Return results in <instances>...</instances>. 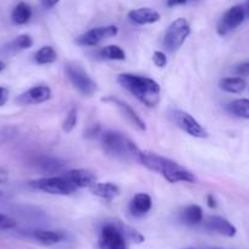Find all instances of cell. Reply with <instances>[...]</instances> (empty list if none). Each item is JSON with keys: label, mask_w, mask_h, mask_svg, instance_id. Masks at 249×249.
Returning a JSON list of instances; mask_svg holds the SVG:
<instances>
[{"label": "cell", "mask_w": 249, "mask_h": 249, "mask_svg": "<svg viewBox=\"0 0 249 249\" xmlns=\"http://www.w3.org/2000/svg\"><path fill=\"white\" fill-rule=\"evenodd\" d=\"M244 18H246V14H244L243 6H232L224 14L222 18L220 20L219 25H217V33L220 36H226L232 30L241 26Z\"/></svg>", "instance_id": "obj_10"}, {"label": "cell", "mask_w": 249, "mask_h": 249, "mask_svg": "<svg viewBox=\"0 0 249 249\" xmlns=\"http://www.w3.org/2000/svg\"><path fill=\"white\" fill-rule=\"evenodd\" d=\"M247 87L242 77H227L220 81V88L227 93H242Z\"/></svg>", "instance_id": "obj_19"}, {"label": "cell", "mask_w": 249, "mask_h": 249, "mask_svg": "<svg viewBox=\"0 0 249 249\" xmlns=\"http://www.w3.org/2000/svg\"><path fill=\"white\" fill-rule=\"evenodd\" d=\"M100 56L107 60H124L126 54L119 45H107L100 50Z\"/></svg>", "instance_id": "obj_24"}, {"label": "cell", "mask_w": 249, "mask_h": 249, "mask_svg": "<svg viewBox=\"0 0 249 249\" xmlns=\"http://www.w3.org/2000/svg\"><path fill=\"white\" fill-rule=\"evenodd\" d=\"M4 69H5V64H4V62L1 61V60H0V72H1V71H3Z\"/></svg>", "instance_id": "obj_39"}, {"label": "cell", "mask_w": 249, "mask_h": 249, "mask_svg": "<svg viewBox=\"0 0 249 249\" xmlns=\"http://www.w3.org/2000/svg\"><path fill=\"white\" fill-rule=\"evenodd\" d=\"M32 45H33V39L30 37V36L21 35L13 40L10 48H13L14 50H25V49H30Z\"/></svg>", "instance_id": "obj_28"}, {"label": "cell", "mask_w": 249, "mask_h": 249, "mask_svg": "<svg viewBox=\"0 0 249 249\" xmlns=\"http://www.w3.org/2000/svg\"><path fill=\"white\" fill-rule=\"evenodd\" d=\"M65 71L70 82L81 94L86 97H92L97 92V83L90 78L82 65L77 62H69L65 66Z\"/></svg>", "instance_id": "obj_4"}, {"label": "cell", "mask_w": 249, "mask_h": 249, "mask_svg": "<svg viewBox=\"0 0 249 249\" xmlns=\"http://www.w3.org/2000/svg\"><path fill=\"white\" fill-rule=\"evenodd\" d=\"M117 227H119L120 231L122 232L124 238L128 239V241L135 242V243H142V242L144 241V237H143L138 231L131 229L130 226H126V225H117Z\"/></svg>", "instance_id": "obj_26"}, {"label": "cell", "mask_w": 249, "mask_h": 249, "mask_svg": "<svg viewBox=\"0 0 249 249\" xmlns=\"http://www.w3.org/2000/svg\"><path fill=\"white\" fill-rule=\"evenodd\" d=\"M0 197H3V192L1 191H0Z\"/></svg>", "instance_id": "obj_40"}, {"label": "cell", "mask_w": 249, "mask_h": 249, "mask_svg": "<svg viewBox=\"0 0 249 249\" xmlns=\"http://www.w3.org/2000/svg\"><path fill=\"white\" fill-rule=\"evenodd\" d=\"M52 95V89L48 86H36L18 95L16 102L20 105H37L48 102Z\"/></svg>", "instance_id": "obj_11"}, {"label": "cell", "mask_w": 249, "mask_h": 249, "mask_svg": "<svg viewBox=\"0 0 249 249\" xmlns=\"http://www.w3.org/2000/svg\"><path fill=\"white\" fill-rule=\"evenodd\" d=\"M77 120H78L77 109H76V107H72V109H70V111L68 112L65 120H64V122H62V130L65 131L66 133H70L71 131L76 127Z\"/></svg>", "instance_id": "obj_27"}, {"label": "cell", "mask_w": 249, "mask_h": 249, "mask_svg": "<svg viewBox=\"0 0 249 249\" xmlns=\"http://www.w3.org/2000/svg\"><path fill=\"white\" fill-rule=\"evenodd\" d=\"M8 181V175L5 172L0 171V183H5Z\"/></svg>", "instance_id": "obj_37"}, {"label": "cell", "mask_w": 249, "mask_h": 249, "mask_svg": "<svg viewBox=\"0 0 249 249\" xmlns=\"http://www.w3.org/2000/svg\"><path fill=\"white\" fill-rule=\"evenodd\" d=\"M138 162L149 169L150 171H154L157 174L164 176L170 183H176V182H195L196 177L191 171L186 167L181 166L178 162L169 159V158L161 157L157 153L152 152H142L141 150L138 155Z\"/></svg>", "instance_id": "obj_1"}, {"label": "cell", "mask_w": 249, "mask_h": 249, "mask_svg": "<svg viewBox=\"0 0 249 249\" xmlns=\"http://www.w3.org/2000/svg\"><path fill=\"white\" fill-rule=\"evenodd\" d=\"M172 120L176 124L177 127L181 128L187 135L192 136L196 138H207L208 131L203 127L202 124L188 112L183 110H174L171 114Z\"/></svg>", "instance_id": "obj_7"}, {"label": "cell", "mask_w": 249, "mask_h": 249, "mask_svg": "<svg viewBox=\"0 0 249 249\" xmlns=\"http://www.w3.org/2000/svg\"><path fill=\"white\" fill-rule=\"evenodd\" d=\"M62 162L60 161L59 159H54V158H45L43 157L42 159L38 160V166L42 167L44 171H59L60 169L62 167Z\"/></svg>", "instance_id": "obj_25"}, {"label": "cell", "mask_w": 249, "mask_h": 249, "mask_svg": "<svg viewBox=\"0 0 249 249\" xmlns=\"http://www.w3.org/2000/svg\"><path fill=\"white\" fill-rule=\"evenodd\" d=\"M153 61H154V64L158 68L162 69L166 66L167 57L162 52H155L154 54H153Z\"/></svg>", "instance_id": "obj_30"}, {"label": "cell", "mask_w": 249, "mask_h": 249, "mask_svg": "<svg viewBox=\"0 0 249 249\" xmlns=\"http://www.w3.org/2000/svg\"><path fill=\"white\" fill-rule=\"evenodd\" d=\"M102 148L104 153L121 161H138L141 149L126 135L117 131L102 133Z\"/></svg>", "instance_id": "obj_3"}, {"label": "cell", "mask_w": 249, "mask_h": 249, "mask_svg": "<svg viewBox=\"0 0 249 249\" xmlns=\"http://www.w3.org/2000/svg\"><path fill=\"white\" fill-rule=\"evenodd\" d=\"M233 72L237 76H248L249 75V60L248 61L237 64L233 69Z\"/></svg>", "instance_id": "obj_31"}, {"label": "cell", "mask_w": 249, "mask_h": 249, "mask_svg": "<svg viewBox=\"0 0 249 249\" xmlns=\"http://www.w3.org/2000/svg\"><path fill=\"white\" fill-rule=\"evenodd\" d=\"M117 82L147 107H153L159 104L160 86L157 81L133 73H122Z\"/></svg>", "instance_id": "obj_2"}, {"label": "cell", "mask_w": 249, "mask_h": 249, "mask_svg": "<svg viewBox=\"0 0 249 249\" xmlns=\"http://www.w3.org/2000/svg\"><path fill=\"white\" fill-rule=\"evenodd\" d=\"M208 229H210L212 231L217 232V233L222 234V236L226 237H233L236 234L237 230L229 220L224 219L221 216H210L208 219L207 222Z\"/></svg>", "instance_id": "obj_16"}, {"label": "cell", "mask_w": 249, "mask_h": 249, "mask_svg": "<svg viewBox=\"0 0 249 249\" xmlns=\"http://www.w3.org/2000/svg\"><path fill=\"white\" fill-rule=\"evenodd\" d=\"M30 186L42 192L56 196H70L77 191V187L68 178L61 177H44V178L31 181Z\"/></svg>", "instance_id": "obj_5"}, {"label": "cell", "mask_w": 249, "mask_h": 249, "mask_svg": "<svg viewBox=\"0 0 249 249\" xmlns=\"http://www.w3.org/2000/svg\"><path fill=\"white\" fill-rule=\"evenodd\" d=\"M92 193L97 197L102 198L105 200H114L115 198L120 196V188L115 183L111 182H105V183H95L94 186L90 188Z\"/></svg>", "instance_id": "obj_17"}, {"label": "cell", "mask_w": 249, "mask_h": 249, "mask_svg": "<svg viewBox=\"0 0 249 249\" xmlns=\"http://www.w3.org/2000/svg\"><path fill=\"white\" fill-rule=\"evenodd\" d=\"M186 1L187 0H167V5L172 8V6L176 5H183V4H186Z\"/></svg>", "instance_id": "obj_34"}, {"label": "cell", "mask_w": 249, "mask_h": 249, "mask_svg": "<svg viewBox=\"0 0 249 249\" xmlns=\"http://www.w3.org/2000/svg\"><path fill=\"white\" fill-rule=\"evenodd\" d=\"M31 18H32V9L23 1L18 3L11 14V18L16 25H26L31 20Z\"/></svg>", "instance_id": "obj_18"}, {"label": "cell", "mask_w": 249, "mask_h": 249, "mask_svg": "<svg viewBox=\"0 0 249 249\" xmlns=\"http://www.w3.org/2000/svg\"><path fill=\"white\" fill-rule=\"evenodd\" d=\"M57 54L54 50V48L45 45L42 47L37 53H36V61L39 65H47V64H53L56 61Z\"/></svg>", "instance_id": "obj_23"}, {"label": "cell", "mask_w": 249, "mask_h": 249, "mask_svg": "<svg viewBox=\"0 0 249 249\" xmlns=\"http://www.w3.org/2000/svg\"><path fill=\"white\" fill-rule=\"evenodd\" d=\"M9 95H10V93H9L8 88L0 86V107H3V105L8 103Z\"/></svg>", "instance_id": "obj_32"}, {"label": "cell", "mask_w": 249, "mask_h": 249, "mask_svg": "<svg viewBox=\"0 0 249 249\" xmlns=\"http://www.w3.org/2000/svg\"><path fill=\"white\" fill-rule=\"evenodd\" d=\"M35 238L39 241L40 243L45 244V246H52V244H56L64 239L62 234L60 232L55 231H48V230H37L33 233Z\"/></svg>", "instance_id": "obj_21"}, {"label": "cell", "mask_w": 249, "mask_h": 249, "mask_svg": "<svg viewBox=\"0 0 249 249\" xmlns=\"http://www.w3.org/2000/svg\"><path fill=\"white\" fill-rule=\"evenodd\" d=\"M59 1H60V0H40V3H42V5L44 6L45 9L54 8V6L56 5Z\"/></svg>", "instance_id": "obj_33"}, {"label": "cell", "mask_w": 249, "mask_h": 249, "mask_svg": "<svg viewBox=\"0 0 249 249\" xmlns=\"http://www.w3.org/2000/svg\"><path fill=\"white\" fill-rule=\"evenodd\" d=\"M99 244L102 249H126V238L116 224H107L100 231Z\"/></svg>", "instance_id": "obj_8"}, {"label": "cell", "mask_w": 249, "mask_h": 249, "mask_svg": "<svg viewBox=\"0 0 249 249\" xmlns=\"http://www.w3.org/2000/svg\"><path fill=\"white\" fill-rule=\"evenodd\" d=\"M103 100H104V102H111L112 104L116 105V107H119L120 110H121L122 114H124V116L127 117V119L130 120V121L132 122L133 124H135V126L138 128V130L145 131L144 121H143V120L141 119L140 115H138L137 112H136L135 110H133L132 107H131L130 105L127 104V103H124V102H122V100L116 99V98H112V97L107 98V99H103Z\"/></svg>", "instance_id": "obj_15"}, {"label": "cell", "mask_w": 249, "mask_h": 249, "mask_svg": "<svg viewBox=\"0 0 249 249\" xmlns=\"http://www.w3.org/2000/svg\"><path fill=\"white\" fill-rule=\"evenodd\" d=\"M182 221L187 225H197L203 220V209L199 205H190L182 213Z\"/></svg>", "instance_id": "obj_20"}, {"label": "cell", "mask_w": 249, "mask_h": 249, "mask_svg": "<svg viewBox=\"0 0 249 249\" xmlns=\"http://www.w3.org/2000/svg\"><path fill=\"white\" fill-rule=\"evenodd\" d=\"M15 226H16V221L13 219V217L0 213V229L10 230V229H14Z\"/></svg>", "instance_id": "obj_29"}, {"label": "cell", "mask_w": 249, "mask_h": 249, "mask_svg": "<svg viewBox=\"0 0 249 249\" xmlns=\"http://www.w3.org/2000/svg\"><path fill=\"white\" fill-rule=\"evenodd\" d=\"M208 205L210 208H216V200H215V198L212 195L208 196Z\"/></svg>", "instance_id": "obj_36"}, {"label": "cell", "mask_w": 249, "mask_h": 249, "mask_svg": "<svg viewBox=\"0 0 249 249\" xmlns=\"http://www.w3.org/2000/svg\"><path fill=\"white\" fill-rule=\"evenodd\" d=\"M191 27L184 18H177L167 27L164 35V45L169 52L175 53L183 45L190 36Z\"/></svg>", "instance_id": "obj_6"}, {"label": "cell", "mask_w": 249, "mask_h": 249, "mask_svg": "<svg viewBox=\"0 0 249 249\" xmlns=\"http://www.w3.org/2000/svg\"><path fill=\"white\" fill-rule=\"evenodd\" d=\"M130 213L136 217H142L152 209V198L147 193H138L130 202Z\"/></svg>", "instance_id": "obj_13"}, {"label": "cell", "mask_w": 249, "mask_h": 249, "mask_svg": "<svg viewBox=\"0 0 249 249\" xmlns=\"http://www.w3.org/2000/svg\"><path fill=\"white\" fill-rule=\"evenodd\" d=\"M227 110L236 116L249 120V99L233 100L227 105Z\"/></svg>", "instance_id": "obj_22"}, {"label": "cell", "mask_w": 249, "mask_h": 249, "mask_svg": "<svg viewBox=\"0 0 249 249\" xmlns=\"http://www.w3.org/2000/svg\"><path fill=\"white\" fill-rule=\"evenodd\" d=\"M71 183L75 184L77 188H92L97 183V176L87 169L70 170L64 175Z\"/></svg>", "instance_id": "obj_12"}, {"label": "cell", "mask_w": 249, "mask_h": 249, "mask_svg": "<svg viewBox=\"0 0 249 249\" xmlns=\"http://www.w3.org/2000/svg\"><path fill=\"white\" fill-rule=\"evenodd\" d=\"M98 133H99V126H97V128H95V126H93L87 132V137H93V136L98 135Z\"/></svg>", "instance_id": "obj_35"}, {"label": "cell", "mask_w": 249, "mask_h": 249, "mask_svg": "<svg viewBox=\"0 0 249 249\" xmlns=\"http://www.w3.org/2000/svg\"><path fill=\"white\" fill-rule=\"evenodd\" d=\"M117 33H119V28L116 26H103V27L93 28V30H89L81 35L77 38V43L83 47H94L107 38L115 37V36H117Z\"/></svg>", "instance_id": "obj_9"}, {"label": "cell", "mask_w": 249, "mask_h": 249, "mask_svg": "<svg viewBox=\"0 0 249 249\" xmlns=\"http://www.w3.org/2000/svg\"><path fill=\"white\" fill-rule=\"evenodd\" d=\"M243 9H244V14H246V16H248L249 18V0H247L246 4H244V6H243Z\"/></svg>", "instance_id": "obj_38"}, {"label": "cell", "mask_w": 249, "mask_h": 249, "mask_svg": "<svg viewBox=\"0 0 249 249\" xmlns=\"http://www.w3.org/2000/svg\"><path fill=\"white\" fill-rule=\"evenodd\" d=\"M128 18L137 25H149L160 20V14L150 8L136 9L128 13Z\"/></svg>", "instance_id": "obj_14"}]
</instances>
